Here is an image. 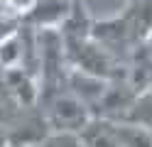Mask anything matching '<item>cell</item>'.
I'll return each mask as SVG.
<instances>
[{
  "label": "cell",
  "mask_w": 152,
  "mask_h": 147,
  "mask_svg": "<svg viewBox=\"0 0 152 147\" xmlns=\"http://www.w3.org/2000/svg\"><path fill=\"white\" fill-rule=\"evenodd\" d=\"M71 7L74 0H37V3H32L22 22H30L37 29H56L71 15Z\"/></svg>",
  "instance_id": "cell-2"
},
{
  "label": "cell",
  "mask_w": 152,
  "mask_h": 147,
  "mask_svg": "<svg viewBox=\"0 0 152 147\" xmlns=\"http://www.w3.org/2000/svg\"><path fill=\"white\" fill-rule=\"evenodd\" d=\"M25 61V39L20 37V29L0 42V66L3 69H22Z\"/></svg>",
  "instance_id": "cell-5"
},
{
  "label": "cell",
  "mask_w": 152,
  "mask_h": 147,
  "mask_svg": "<svg viewBox=\"0 0 152 147\" xmlns=\"http://www.w3.org/2000/svg\"><path fill=\"white\" fill-rule=\"evenodd\" d=\"M5 86L17 98V103H22V105H32L37 101V93H39L32 76L25 69H5Z\"/></svg>",
  "instance_id": "cell-4"
},
{
  "label": "cell",
  "mask_w": 152,
  "mask_h": 147,
  "mask_svg": "<svg viewBox=\"0 0 152 147\" xmlns=\"http://www.w3.org/2000/svg\"><path fill=\"white\" fill-rule=\"evenodd\" d=\"M93 115L88 110V105L79 101L76 96H56L49 113H47V125L52 132H76L81 135L91 125Z\"/></svg>",
  "instance_id": "cell-1"
},
{
  "label": "cell",
  "mask_w": 152,
  "mask_h": 147,
  "mask_svg": "<svg viewBox=\"0 0 152 147\" xmlns=\"http://www.w3.org/2000/svg\"><path fill=\"white\" fill-rule=\"evenodd\" d=\"M106 132L113 137L118 147H152V130H147L140 123H115V120H101Z\"/></svg>",
  "instance_id": "cell-3"
},
{
  "label": "cell",
  "mask_w": 152,
  "mask_h": 147,
  "mask_svg": "<svg viewBox=\"0 0 152 147\" xmlns=\"http://www.w3.org/2000/svg\"><path fill=\"white\" fill-rule=\"evenodd\" d=\"M0 147H7V132H3V127H0Z\"/></svg>",
  "instance_id": "cell-8"
},
{
  "label": "cell",
  "mask_w": 152,
  "mask_h": 147,
  "mask_svg": "<svg viewBox=\"0 0 152 147\" xmlns=\"http://www.w3.org/2000/svg\"><path fill=\"white\" fill-rule=\"evenodd\" d=\"M17 29H22V20L20 17H3L0 15V42H5L7 37H12Z\"/></svg>",
  "instance_id": "cell-7"
},
{
  "label": "cell",
  "mask_w": 152,
  "mask_h": 147,
  "mask_svg": "<svg viewBox=\"0 0 152 147\" xmlns=\"http://www.w3.org/2000/svg\"><path fill=\"white\" fill-rule=\"evenodd\" d=\"M39 147H86V145H83L81 135L76 132H49Z\"/></svg>",
  "instance_id": "cell-6"
}]
</instances>
